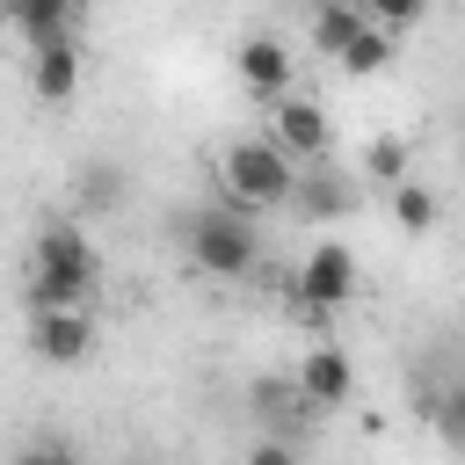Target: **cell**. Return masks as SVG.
I'll use <instances>...</instances> for the list:
<instances>
[{"mask_svg": "<svg viewBox=\"0 0 465 465\" xmlns=\"http://www.w3.org/2000/svg\"><path fill=\"white\" fill-rule=\"evenodd\" d=\"M392 218H400L407 232H436V196H429L421 182H392Z\"/></svg>", "mask_w": 465, "mask_h": 465, "instance_id": "16", "label": "cell"}, {"mask_svg": "<svg viewBox=\"0 0 465 465\" xmlns=\"http://www.w3.org/2000/svg\"><path fill=\"white\" fill-rule=\"evenodd\" d=\"M392 65V29H378V22H363L356 36H349V51H341V73H356V80H371V73H385Z\"/></svg>", "mask_w": 465, "mask_h": 465, "instance_id": "14", "label": "cell"}, {"mask_svg": "<svg viewBox=\"0 0 465 465\" xmlns=\"http://www.w3.org/2000/svg\"><path fill=\"white\" fill-rule=\"evenodd\" d=\"M291 385H298V400H305L312 414H327V407H349V400H356V363H349V349L312 341V349L298 356Z\"/></svg>", "mask_w": 465, "mask_h": 465, "instance_id": "5", "label": "cell"}, {"mask_svg": "<svg viewBox=\"0 0 465 465\" xmlns=\"http://www.w3.org/2000/svg\"><path fill=\"white\" fill-rule=\"evenodd\" d=\"M247 465H298V443H291V436H262V443L247 450Z\"/></svg>", "mask_w": 465, "mask_h": 465, "instance_id": "20", "label": "cell"}, {"mask_svg": "<svg viewBox=\"0 0 465 465\" xmlns=\"http://www.w3.org/2000/svg\"><path fill=\"white\" fill-rule=\"evenodd\" d=\"M298 407H305V400H298L291 378H254V385H247V414H254L269 436H291V429H298Z\"/></svg>", "mask_w": 465, "mask_h": 465, "instance_id": "12", "label": "cell"}, {"mask_svg": "<svg viewBox=\"0 0 465 465\" xmlns=\"http://www.w3.org/2000/svg\"><path fill=\"white\" fill-rule=\"evenodd\" d=\"M291 291H298V305H312V312L349 305V291H356V254H349V240H320V247L298 262Z\"/></svg>", "mask_w": 465, "mask_h": 465, "instance_id": "4", "label": "cell"}, {"mask_svg": "<svg viewBox=\"0 0 465 465\" xmlns=\"http://www.w3.org/2000/svg\"><path fill=\"white\" fill-rule=\"evenodd\" d=\"M291 44L283 36H240L232 44V73H240V87L254 94V102H276V94H291Z\"/></svg>", "mask_w": 465, "mask_h": 465, "instance_id": "7", "label": "cell"}, {"mask_svg": "<svg viewBox=\"0 0 465 465\" xmlns=\"http://www.w3.org/2000/svg\"><path fill=\"white\" fill-rule=\"evenodd\" d=\"M29 349H36L44 363H80V356L94 349V320H87V305L36 312V327H29Z\"/></svg>", "mask_w": 465, "mask_h": 465, "instance_id": "9", "label": "cell"}, {"mask_svg": "<svg viewBox=\"0 0 465 465\" xmlns=\"http://www.w3.org/2000/svg\"><path fill=\"white\" fill-rule=\"evenodd\" d=\"M15 465H80V450H73V443H58V436H36V443H22V450H15Z\"/></svg>", "mask_w": 465, "mask_h": 465, "instance_id": "18", "label": "cell"}, {"mask_svg": "<svg viewBox=\"0 0 465 465\" xmlns=\"http://www.w3.org/2000/svg\"><path fill=\"white\" fill-rule=\"evenodd\" d=\"M29 87H36V102H51V109L80 94V44H73V29L29 44Z\"/></svg>", "mask_w": 465, "mask_h": 465, "instance_id": "8", "label": "cell"}, {"mask_svg": "<svg viewBox=\"0 0 465 465\" xmlns=\"http://www.w3.org/2000/svg\"><path fill=\"white\" fill-rule=\"evenodd\" d=\"M182 247H189V262L203 269V276H218V283H240L254 262H262V232H254V218H240V211H189L182 218Z\"/></svg>", "mask_w": 465, "mask_h": 465, "instance_id": "3", "label": "cell"}, {"mask_svg": "<svg viewBox=\"0 0 465 465\" xmlns=\"http://www.w3.org/2000/svg\"><path fill=\"white\" fill-rule=\"evenodd\" d=\"M298 218H312V225H327V218H341L349 203H356V182L349 174H291V196H283Z\"/></svg>", "mask_w": 465, "mask_h": 465, "instance_id": "10", "label": "cell"}, {"mask_svg": "<svg viewBox=\"0 0 465 465\" xmlns=\"http://www.w3.org/2000/svg\"><path fill=\"white\" fill-rule=\"evenodd\" d=\"M102 262L87 247L80 225H44L29 247V312H58V305H87Z\"/></svg>", "mask_w": 465, "mask_h": 465, "instance_id": "1", "label": "cell"}, {"mask_svg": "<svg viewBox=\"0 0 465 465\" xmlns=\"http://www.w3.org/2000/svg\"><path fill=\"white\" fill-rule=\"evenodd\" d=\"M73 15H80V0H0V22H7V29H22L29 44L65 36V29H73Z\"/></svg>", "mask_w": 465, "mask_h": 465, "instance_id": "11", "label": "cell"}, {"mask_svg": "<svg viewBox=\"0 0 465 465\" xmlns=\"http://www.w3.org/2000/svg\"><path fill=\"white\" fill-rule=\"evenodd\" d=\"M356 174H371V182H407V138H371L363 160H356Z\"/></svg>", "mask_w": 465, "mask_h": 465, "instance_id": "15", "label": "cell"}, {"mask_svg": "<svg viewBox=\"0 0 465 465\" xmlns=\"http://www.w3.org/2000/svg\"><path fill=\"white\" fill-rule=\"evenodd\" d=\"M80 189H87V203H94V211L124 203V174H116V167H87V182H80Z\"/></svg>", "mask_w": 465, "mask_h": 465, "instance_id": "19", "label": "cell"}, {"mask_svg": "<svg viewBox=\"0 0 465 465\" xmlns=\"http://www.w3.org/2000/svg\"><path fill=\"white\" fill-rule=\"evenodd\" d=\"M269 109H276V116H269V138H276L291 160H320V153L334 145V131H327V109H320L312 94H298V87H291V94H276Z\"/></svg>", "mask_w": 465, "mask_h": 465, "instance_id": "6", "label": "cell"}, {"mask_svg": "<svg viewBox=\"0 0 465 465\" xmlns=\"http://www.w3.org/2000/svg\"><path fill=\"white\" fill-rule=\"evenodd\" d=\"M291 174H298V160L276 138H232L218 153V189H225V211H240V218L276 211L291 196Z\"/></svg>", "mask_w": 465, "mask_h": 465, "instance_id": "2", "label": "cell"}, {"mask_svg": "<svg viewBox=\"0 0 465 465\" xmlns=\"http://www.w3.org/2000/svg\"><path fill=\"white\" fill-rule=\"evenodd\" d=\"M356 29H363V7H356V0H320V7H312V44H320L327 58H341Z\"/></svg>", "mask_w": 465, "mask_h": 465, "instance_id": "13", "label": "cell"}, {"mask_svg": "<svg viewBox=\"0 0 465 465\" xmlns=\"http://www.w3.org/2000/svg\"><path fill=\"white\" fill-rule=\"evenodd\" d=\"M356 7H363V22H378V29H414L429 0H356Z\"/></svg>", "mask_w": 465, "mask_h": 465, "instance_id": "17", "label": "cell"}]
</instances>
